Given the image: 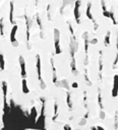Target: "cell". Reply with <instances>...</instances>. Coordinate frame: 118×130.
I'll list each match as a JSON object with an SVG mask.
<instances>
[{"instance_id": "1", "label": "cell", "mask_w": 118, "mask_h": 130, "mask_svg": "<svg viewBox=\"0 0 118 130\" xmlns=\"http://www.w3.org/2000/svg\"><path fill=\"white\" fill-rule=\"evenodd\" d=\"M1 86H2V92H3V112L5 115L9 110V106L7 103V82L6 81H2Z\"/></svg>"}, {"instance_id": "2", "label": "cell", "mask_w": 118, "mask_h": 130, "mask_svg": "<svg viewBox=\"0 0 118 130\" xmlns=\"http://www.w3.org/2000/svg\"><path fill=\"white\" fill-rule=\"evenodd\" d=\"M40 101L42 102V107H41V114L40 117L37 120L36 123H40L42 122V126H45V105H46V99L45 98H40Z\"/></svg>"}, {"instance_id": "3", "label": "cell", "mask_w": 118, "mask_h": 130, "mask_svg": "<svg viewBox=\"0 0 118 130\" xmlns=\"http://www.w3.org/2000/svg\"><path fill=\"white\" fill-rule=\"evenodd\" d=\"M54 46H55V53L56 54H60L61 53V49L60 45H59V38H60V34L57 28H54Z\"/></svg>"}, {"instance_id": "4", "label": "cell", "mask_w": 118, "mask_h": 130, "mask_svg": "<svg viewBox=\"0 0 118 130\" xmlns=\"http://www.w3.org/2000/svg\"><path fill=\"white\" fill-rule=\"evenodd\" d=\"M80 0H76V3H74V18L78 24H80Z\"/></svg>"}, {"instance_id": "5", "label": "cell", "mask_w": 118, "mask_h": 130, "mask_svg": "<svg viewBox=\"0 0 118 130\" xmlns=\"http://www.w3.org/2000/svg\"><path fill=\"white\" fill-rule=\"evenodd\" d=\"M18 30V24H14V26H12L11 30H10V43H11L13 46H16V47L18 46V41H16V39Z\"/></svg>"}, {"instance_id": "6", "label": "cell", "mask_w": 118, "mask_h": 130, "mask_svg": "<svg viewBox=\"0 0 118 130\" xmlns=\"http://www.w3.org/2000/svg\"><path fill=\"white\" fill-rule=\"evenodd\" d=\"M18 62H20V75L22 78H26V62L22 56H20L18 58Z\"/></svg>"}, {"instance_id": "7", "label": "cell", "mask_w": 118, "mask_h": 130, "mask_svg": "<svg viewBox=\"0 0 118 130\" xmlns=\"http://www.w3.org/2000/svg\"><path fill=\"white\" fill-rule=\"evenodd\" d=\"M36 68H37V75L38 79L41 81L42 78V70H41V58L40 55H36Z\"/></svg>"}, {"instance_id": "8", "label": "cell", "mask_w": 118, "mask_h": 130, "mask_svg": "<svg viewBox=\"0 0 118 130\" xmlns=\"http://www.w3.org/2000/svg\"><path fill=\"white\" fill-rule=\"evenodd\" d=\"M111 94L113 98H116L118 96V75L117 74L114 76V79H113V88H112Z\"/></svg>"}, {"instance_id": "9", "label": "cell", "mask_w": 118, "mask_h": 130, "mask_svg": "<svg viewBox=\"0 0 118 130\" xmlns=\"http://www.w3.org/2000/svg\"><path fill=\"white\" fill-rule=\"evenodd\" d=\"M13 13H14V5H13V2L11 1L9 3V22L12 24H16V22H14V18H13Z\"/></svg>"}, {"instance_id": "10", "label": "cell", "mask_w": 118, "mask_h": 130, "mask_svg": "<svg viewBox=\"0 0 118 130\" xmlns=\"http://www.w3.org/2000/svg\"><path fill=\"white\" fill-rule=\"evenodd\" d=\"M37 117H38V113H37V109L36 107H32L31 109V113H30V118H31L35 123L37 122Z\"/></svg>"}, {"instance_id": "11", "label": "cell", "mask_w": 118, "mask_h": 130, "mask_svg": "<svg viewBox=\"0 0 118 130\" xmlns=\"http://www.w3.org/2000/svg\"><path fill=\"white\" fill-rule=\"evenodd\" d=\"M22 90L24 94H28L30 92V88L28 86V82H26V78H22Z\"/></svg>"}, {"instance_id": "12", "label": "cell", "mask_w": 118, "mask_h": 130, "mask_svg": "<svg viewBox=\"0 0 118 130\" xmlns=\"http://www.w3.org/2000/svg\"><path fill=\"white\" fill-rule=\"evenodd\" d=\"M26 42L28 43V41H30V28H31L32 22L28 16H26Z\"/></svg>"}, {"instance_id": "13", "label": "cell", "mask_w": 118, "mask_h": 130, "mask_svg": "<svg viewBox=\"0 0 118 130\" xmlns=\"http://www.w3.org/2000/svg\"><path fill=\"white\" fill-rule=\"evenodd\" d=\"M91 7H92L91 3H88V7H86V16H88V20H93V22H95V20H94V18H93V15H92Z\"/></svg>"}, {"instance_id": "14", "label": "cell", "mask_w": 118, "mask_h": 130, "mask_svg": "<svg viewBox=\"0 0 118 130\" xmlns=\"http://www.w3.org/2000/svg\"><path fill=\"white\" fill-rule=\"evenodd\" d=\"M66 104H67V107L71 110L72 109V102H71V96H70L69 92H66Z\"/></svg>"}, {"instance_id": "15", "label": "cell", "mask_w": 118, "mask_h": 130, "mask_svg": "<svg viewBox=\"0 0 118 130\" xmlns=\"http://www.w3.org/2000/svg\"><path fill=\"white\" fill-rule=\"evenodd\" d=\"M5 69V60H4V56L3 54L0 53V70H4Z\"/></svg>"}, {"instance_id": "16", "label": "cell", "mask_w": 118, "mask_h": 130, "mask_svg": "<svg viewBox=\"0 0 118 130\" xmlns=\"http://www.w3.org/2000/svg\"><path fill=\"white\" fill-rule=\"evenodd\" d=\"M57 117H58V104H57V102H55V103H54V116H53L52 120H53V121H56Z\"/></svg>"}, {"instance_id": "17", "label": "cell", "mask_w": 118, "mask_h": 130, "mask_svg": "<svg viewBox=\"0 0 118 130\" xmlns=\"http://www.w3.org/2000/svg\"><path fill=\"white\" fill-rule=\"evenodd\" d=\"M0 35L2 37L4 36V24H3V18H0Z\"/></svg>"}, {"instance_id": "18", "label": "cell", "mask_w": 118, "mask_h": 130, "mask_svg": "<svg viewBox=\"0 0 118 130\" xmlns=\"http://www.w3.org/2000/svg\"><path fill=\"white\" fill-rule=\"evenodd\" d=\"M56 86H62V88H68V86H67V81H66V80H61L60 82H58V81H57Z\"/></svg>"}, {"instance_id": "19", "label": "cell", "mask_w": 118, "mask_h": 130, "mask_svg": "<svg viewBox=\"0 0 118 130\" xmlns=\"http://www.w3.org/2000/svg\"><path fill=\"white\" fill-rule=\"evenodd\" d=\"M98 103H99V107L101 110H104V106H103V103H102V96H101V92L99 90V94H98Z\"/></svg>"}, {"instance_id": "20", "label": "cell", "mask_w": 118, "mask_h": 130, "mask_svg": "<svg viewBox=\"0 0 118 130\" xmlns=\"http://www.w3.org/2000/svg\"><path fill=\"white\" fill-rule=\"evenodd\" d=\"M110 44V32H107L105 37V46H108Z\"/></svg>"}, {"instance_id": "21", "label": "cell", "mask_w": 118, "mask_h": 130, "mask_svg": "<svg viewBox=\"0 0 118 130\" xmlns=\"http://www.w3.org/2000/svg\"><path fill=\"white\" fill-rule=\"evenodd\" d=\"M84 52H86V55L88 57V38L84 39Z\"/></svg>"}, {"instance_id": "22", "label": "cell", "mask_w": 118, "mask_h": 130, "mask_svg": "<svg viewBox=\"0 0 118 130\" xmlns=\"http://www.w3.org/2000/svg\"><path fill=\"white\" fill-rule=\"evenodd\" d=\"M109 18L112 20V22H113V24H116V20H115V18H114V13H113V11H110V14H109Z\"/></svg>"}, {"instance_id": "23", "label": "cell", "mask_w": 118, "mask_h": 130, "mask_svg": "<svg viewBox=\"0 0 118 130\" xmlns=\"http://www.w3.org/2000/svg\"><path fill=\"white\" fill-rule=\"evenodd\" d=\"M101 3H102V9H103V12H104V11H107L106 4H105V0H101Z\"/></svg>"}, {"instance_id": "24", "label": "cell", "mask_w": 118, "mask_h": 130, "mask_svg": "<svg viewBox=\"0 0 118 130\" xmlns=\"http://www.w3.org/2000/svg\"><path fill=\"white\" fill-rule=\"evenodd\" d=\"M102 69H103V64H102V57H100V59H99V71L101 72V71H102Z\"/></svg>"}, {"instance_id": "25", "label": "cell", "mask_w": 118, "mask_h": 130, "mask_svg": "<svg viewBox=\"0 0 118 130\" xmlns=\"http://www.w3.org/2000/svg\"><path fill=\"white\" fill-rule=\"evenodd\" d=\"M40 84H41V88H42V90H45V88H46V84L44 82L43 79L40 81Z\"/></svg>"}, {"instance_id": "26", "label": "cell", "mask_w": 118, "mask_h": 130, "mask_svg": "<svg viewBox=\"0 0 118 130\" xmlns=\"http://www.w3.org/2000/svg\"><path fill=\"white\" fill-rule=\"evenodd\" d=\"M100 118H101V119H103V120L105 119V112L103 111V110H101V111H100Z\"/></svg>"}, {"instance_id": "27", "label": "cell", "mask_w": 118, "mask_h": 130, "mask_svg": "<svg viewBox=\"0 0 118 130\" xmlns=\"http://www.w3.org/2000/svg\"><path fill=\"white\" fill-rule=\"evenodd\" d=\"M68 28H69V30H70V34L72 35V37L74 38V32H73V28H72V26L69 24V26H68Z\"/></svg>"}, {"instance_id": "28", "label": "cell", "mask_w": 118, "mask_h": 130, "mask_svg": "<svg viewBox=\"0 0 118 130\" xmlns=\"http://www.w3.org/2000/svg\"><path fill=\"white\" fill-rule=\"evenodd\" d=\"M118 129V118H117V113H116V116H115V130Z\"/></svg>"}, {"instance_id": "29", "label": "cell", "mask_w": 118, "mask_h": 130, "mask_svg": "<svg viewBox=\"0 0 118 130\" xmlns=\"http://www.w3.org/2000/svg\"><path fill=\"white\" fill-rule=\"evenodd\" d=\"M63 130H71V126L68 125V124H65V125L63 126Z\"/></svg>"}, {"instance_id": "30", "label": "cell", "mask_w": 118, "mask_h": 130, "mask_svg": "<svg viewBox=\"0 0 118 130\" xmlns=\"http://www.w3.org/2000/svg\"><path fill=\"white\" fill-rule=\"evenodd\" d=\"M37 22H38V24H39V26H40V28H41V30H42V24H41V20H40V18H39V16H37Z\"/></svg>"}, {"instance_id": "31", "label": "cell", "mask_w": 118, "mask_h": 130, "mask_svg": "<svg viewBox=\"0 0 118 130\" xmlns=\"http://www.w3.org/2000/svg\"><path fill=\"white\" fill-rule=\"evenodd\" d=\"M91 130H105V129H103L102 127L98 126V127H92V128H91Z\"/></svg>"}, {"instance_id": "32", "label": "cell", "mask_w": 118, "mask_h": 130, "mask_svg": "<svg viewBox=\"0 0 118 130\" xmlns=\"http://www.w3.org/2000/svg\"><path fill=\"white\" fill-rule=\"evenodd\" d=\"M84 124H86V120L84 118H82V121L80 122V125H84Z\"/></svg>"}, {"instance_id": "33", "label": "cell", "mask_w": 118, "mask_h": 130, "mask_svg": "<svg viewBox=\"0 0 118 130\" xmlns=\"http://www.w3.org/2000/svg\"><path fill=\"white\" fill-rule=\"evenodd\" d=\"M71 86H72L73 88H78V82H73V84H71Z\"/></svg>"}, {"instance_id": "34", "label": "cell", "mask_w": 118, "mask_h": 130, "mask_svg": "<svg viewBox=\"0 0 118 130\" xmlns=\"http://www.w3.org/2000/svg\"><path fill=\"white\" fill-rule=\"evenodd\" d=\"M117 62H118V53L116 54V58H115V61L113 62V65H114V66H115V65L117 64Z\"/></svg>"}, {"instance_id": "35", "label": "cell", "mask_w": 118, "mask_h": 130, "mask_svg": "<svg viewBox=\"0 0 118 130\" xmlns=\"http://www.w3.org/2000/svg\"><path fill=\"white\" fill-rule=\"evenodd\" d=\"M97 43H98V40H97V39H93V40L91 41V44H93V45H94V44H97Z\"/></svg>"}, {"instance_id": "36", "label": "cell", "mask_w": 118, "mask_h": 130, "mask_svg": "<svg viewBox=\"0 0 118 130\" xmlns=\"http://www.w3.org/2000/svg\"><path fill=\"white\" fill-rule=\"evenodd\" d=\"M116 47H117V53H118V34H117V39H116Z\"/></svg>"}, {"instance_id": "37", "label": "cell", "mask_w": 118, "mask_h": 130, "mask_svg": "<svg viewBox=\"0 0 118 130\" xmlns=\"http://www.w3.org/2000/svg\"><path fill=\"white\" fill-rule=\"evenodd\" d=\"M63 2H64V5H65V2H66V0H63Z\"/></svg>"}, {"instance_id": "38", "label": "cell", "mask_w": 118, "mask_h": 130, "mask_svg": "<svg viewBox=\"0 0 118 130\" xmlns=\"http://www.w3.org/2000/svg\"></svg>"}]
</instances>
